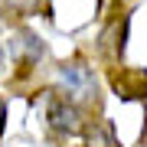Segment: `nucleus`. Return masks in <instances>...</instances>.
I'll return each instance as SVG.
<instances>
[{
  "label": "nucleus",
  "instance_id": "1",
  "mask_svg": "<svg viewBox=\"0 0 147 147\" xmlns=\"http://www.w3.org/2000/svg\"><path fill=\"white\" fill-rule=\"evenodd\" d=\"M49 121H53V127L65 134H79L82 131V115L75 105H69V101H53V108H49Z\"/></svg>",
  "mask_w": 147,
  "mask_h": 147
},
{
  "label": "nucleus",
  "instance_id": "5",
  "mask_svg": "<svg viewBox=\"0 0 147 147\" xmlns=\"http://www.w3.org/2000/svg\"><path fill=\"white\" fill-rule=\"evenodd\" d=\"M3 124H7V105L0 101V134H3Z\"/></svg>",
  "mask_w": 147,
  "mask_h": 147
},
{
  "label": "nucleus",
  "instance_id": "3",
  "mask_svg": "<svg viewBox=\"0 0 147 147\" xmlns=\"http://www.w3.org/2000/svg\"><path fill=\"white\" fill-rule=\"evenodd\" d=\"M16 53H23V59L33 62V59L42 56V42L33 36V33H20V39H16Z\"/></svg>",
  "mask_w": 147,
  "mask_h": 147
},
{
  "label": "nucleus",
  "instance_id": "4",
  "mask_svg": "<svg viewBox=\"0 0 147 147\" xmlns=\"http://www.w3.org/2000/svg\"><path fill=\"white\" fill-rule=\"evenodd\" d=\"M10 3L20 10H39V0H10Z\"/></svg>",
  "mask_w": 147,
  "mask_h": 147
},
{
  "label": "nucleus",
  "instance_id": "2",
  "mask_svg": "<svg viewBox=\"0 0 147 147\" xmlns=\"http://www.w3.org/2000/svg\"><path fill=\"white\" fill-rule=\"evenodd\" d=\"M62 79L69 82V85H75V88H92V72L85 69L82 62H69V65H62Z\"/></svg>",
  "mask_w": 147,
  "mask_h": 147
}]
</instances>
